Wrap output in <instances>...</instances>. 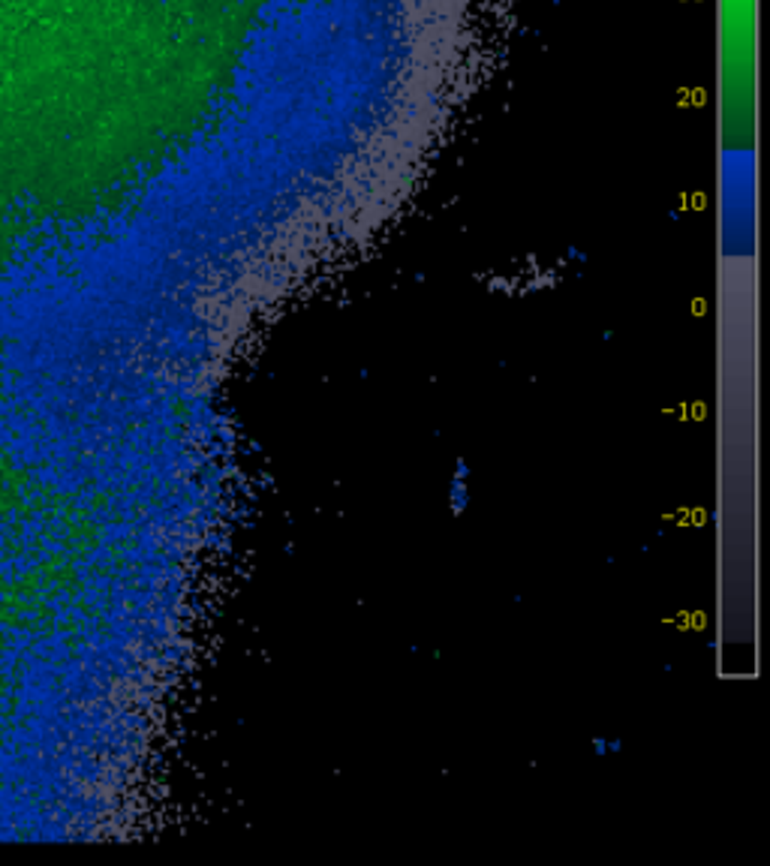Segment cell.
<instances>
[{"label":"cell","instance_id":"cell-1","mask_svg":"<svg viewBox=\"0 0 770 866\" xmlns=\"http://www.w3.org/2000/svg\"><path fill=\"white\" fill-rule=\"evenodd\" d=\"M466 506V467L461 463L452 478V511H464Z\"/></svg>","mask_w":770,"mask_h":866}]
</instances>
